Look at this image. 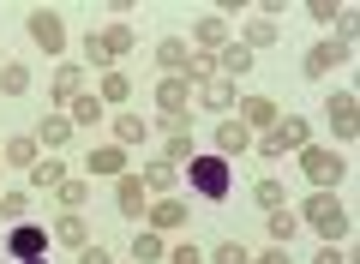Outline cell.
Returning a JSON list of instances; mask_svg holds the SVG:
<instances>
[{
  "label": "cell",
  "instance_id": "f1b7e54d",
  "mask_svg": "<svg viewBox=\"0 0 360 264\" xmlns=\"http://www.w3.org/2000/svg\"><path fill=\"white\" fill-rule=\"evenodd\" d=\"M276 37H283V30L270 25V18H252V25H246V37H240V49H270Z\"/></svg>",
  "mask_w": 360,
  "mask_h": 264
},
{
  "label": "cell",
  "instance_id": "9a60e30c",
  "mask_svg": "<svg viewBox=\"0 0 360 264\" xmlns=\"http://www.w3.org/2000/svg\"><path fill=\"white\" fill-rule=\"evenodd\" d=\"M78 96H84V73L72 61H60L54 66V102H78Z\"/></svg>",
  "mask_w": 360,
  "mask_h": 264
},
{
  "label": "cell",
  "instance_id": "ac0fdd59",
  "mask_svg": "<svg viewBox=\"0 0 360 264\" xmlns=\"http://www.w3.org/2000/svg\"><path fill=\"white\" fill-rule=\"evenodd\" d=\"M144 222H150L156 234H162V228H180V222H186V204H180V199H156V204H150V216H144Z\"/></svg>",
  "mask_w": 360,
  "mask_h": 264
},
{
  "label": "cell",
  "instance_id": "1f68e13d",
  "mask_svg": "<svg viewBox=\"0 0 360 264\" xmlns=\"http://www.w3.org/2000/svg\"><path fill=\"white\" fill-rule=\"evenodd\" d=\"M180 78H186V84H205V78H217V54H186V66H180Z\"/></svg>",
  "mask_w": 360,
  "mask_h": 264
},
{
  "label": "cell",
  "instance_id": "9c48e42d",
  "mask_svg": "<svg viewBox=\"0 0 360 264\" xmlns=\"http://www.w3.org/2000/svg\"><path fill=\"white\" fill-rule=\"evenodd\" d=\"M186 102H193V84H186L180 73L156 78V114H186Z\"/></svg>",
  "mask_w": 360,
  "mask_h": 264
},
{
  "label": "cell",
  "instance_id": "f35d334b",
  "mask_svg": "<svg viewBox=\"0 0 360 264\" xmlns=\"http://www.w3.org/2000/svg\"><path fill=\"white\" fill-rule=\"evenodd\" d=\"M25 210H30L25 192H6V199H0V216H6V222H25Z\"/></svg>",
  "mask_w": 360,
  "mask_h": 264
},
{
  "label": "cell",
  "instance_id": "30bf717a",
  "mask_svg": "<svg viewBox=\"0 0 360 264\" xmlns=\"http://www.w3.org/2000/svg\"><path fill=\"white\" fill-rule=\"evenodd\" d=\"M193 96H198V108H210V114H229L234 102H240V90H234L229 78H205V84H198Z\"/></svg>",
  "mask_w": 360,
  "mask_h": 264
},
{
  "label": "cell",
  "instance_id": "4316f807",
  "mask_svg": "<svg viewBox=\"0 0 360 264\" xmlns=\"http://www.w3.org/2000/svg\"><path fill=\"white\" fill-rule=\"evenodd\" d=\"M295 228H300V216L288 210V204H283V210H270V240H276V246H288V240H295Z\"/></svg>",
  "mask_w": 360,
  "mask_h": 264
},
{
  "label": "cell",
  "instance_id": "7c38bea8",
  "mask_svg": "<svg viewBox=\"0 0 360 264\" xmlns=\"http://www.w3.org/2000/svg\"><path fill=\"white\" fill-rule=\"evenodd\" d=\"M144 199H150V192H144V180H139V175H120V187H115L120 216H132V222H139V216H144Z\"/></svg>",
  "mask_w": 360,
  "mask_h": 264
},
{
  "label": "cell",
  "instance_id": "484cf974",
  "mask_svg": "<svg viewBox=\"0 0 360 264\" xmlns=\"http://www.w3.org/2000/svg\"><path fill=\"white\" fill-rule=\"evenodd\" d=\"M307 13H312V25H354V6H336V0H312Z\"/></svg>",
  "mask_w": 360,
  "mask_h": 264
},
{
  "label": "cell",
  "instance_id": "8d00e7d4",
  "mask_svg": "<svg viewBox=\"0 0 360 264\" xmlns=\"http://www.w3.org/2000/svg\"><path fill=\"white\" fill-rule=\"evenodd\" d=\"M210 258H217V264H252V252H246L240 240H222V246L210 252Z\"/></svg>",
  "mask_w": 360,
  "mask_h": 264
},
{
  "label": "cell",
  "instance_id": "3957f363",
  "mask_svg": "<svg viewBox=\"0 0 360 264\" xmlns=\"http://www.w3.org/2000/svg\"><path fill=\"white\" fill-rule=\"evenodd\" d=\"M186 180H193L198 199H229V163L222 156H193L186 163Z\"/></svg>",
  "mask_w": 360,
  "mask_h": 264
},
{
  "label": "cell",
  "instance_id": "8fae6325",
  "mask_svg": "<svg viewBox=\"0 0 360 264\" xmlns=\"http://www.w3.org/2000/svg\"><path fill=\"white\" fill-rule=\"evenodd\" d=\"M234 120L252 132V126H276L283 114H276V102H270V96H240V114H234Z\"/></svg>",
  "mask_w": 360,
  "mask_h": 264
},
{
  "label": "cell",
  "instance_id": "d6986e66",
  "mask_svg": "<svg viewBox=\"0 0 360 264\" xmlns=\"http://www.w3.org/2000/svg\"><path fill=\"white\" fill-rule=\"evenodd\" d=\"M0 156H6L13 168H37L42 163V144L37 139H6V144H0Z\"/></svg>",
  "mask_w": 360,
  "mask_h": 264
},
{
  "label": "cell",
  "instance_id": "2e32d148",
  "mask_svg": "<svg viewBox=\"0 0 360 264\" xmlns=\"http://www.w3.org/2000/svg\"><path fill=\"white\" fill-rule=\"evenodd\" d=\"M139 180H144V192H174L180 168H174V163H162V156H156V163H144V168H139Z\"/></svg>",
  "mask_w": 360,
  "mask_h": 264
},
{
  "label": "cell",
  "instance_id": "7402d4cb",
  "mask_svg": "<svg viewBox=\"0 0 360 264\" xmlns=\"http://www.w3.org/2000/svg\"><path fill=\"white\" fill-rule=\"evenodd\" d=\"M144 132H150V126H144L139 114H115V144H120V151H132V144H144Z\"/></svg>",
  "mask_w": 360,
  "mask_h": 264
},
{
  "label": "cell",
  "instance_id": "5b68a950",
  "mask_svg": "<svg viewBox=\"0 0 360 264\" xmlns=\"http://www.w3.org/2000/svg\"><path fill=\"white\" fill-rule=\"evenodd\" d=\"M258 151L264 156H288V151H307V120L300 114H283V120L270 126L264 139H258Z\"/></svg>",
  "mask_w": 360,
  "mask_h": 264
},
{
  "label": "cell",
  "instance_id": "277c9868",
  "mask_svg": "<svg viewBox=\"0 0 360 264\" xmlns=\"http://www.w3.org/2000/svg\"><path fill=\"white\" fill-rule=\"evenodd\" d=\"M300 175H307V180H312L319 192H330L336 180L348 175V163H342L336 151H312V144H307V151H300Z\"/></svg>",
  "mask_w": 360,
  "mask_h": 264
},
{
  "label": "cell",
  "instance_id": "44dd1931",
  "mask_svg": "<svg viewBox=\"0 0 360 264\" xmlns=\"http://www.w3.org/2000/svg\"><path fill=\"white\" fill-rule=\"evenodd\" d=\"M217 151H222V156H240V151H252V132H246L240 120L217 126Z\"/></svg>",
  "mask_w": 360,
  "mask_h": 264
},
{
  "label": "cell",
  "instance_id": "ba28073f",
  "mask_svg": "<svg viewBox=\"0 0 360 264\" xmlns=\"http://www.w3.org/2000/svg\"><path fill=\"white\" fill-rule=\"evenodd\" d=\"M6 252H13L18 264H25V258H42V252H49V228H37V222H18L13 234H6Z\"/></svg>",
  "mask_w": 360,
  "mask_h": 264
},
{
  "label": "cell",
  "instance_id": "7bdbcfd3",
  "mask_svg": "<svg viewBox=\"0 0 360 264\" xmlns=\"http://www.w3.org/2000/svg\"><path fill=\"white\" fill-rule=\"evenodd\" d=\"M252 264H288V246H270L264 258H252Z\"/></svg>",
  "mask_w": 360,
  "mask_h": 264
},
{
  "label": "cell",
  "instance_id": "4fadbf2b",
  "mask_svg": "<svg viewBox=\"0 0 360 264\" xmlns=\"http://www.w3.org/2000/svg\"><path fill=\"white\" fill-rule=\"evenodd\" d=\"M30 139H37V144H49V156H54V151H60L66 139H72V120H66V114H42Z\"/></svg>",
  "mask_w": 360,
  "mask_h": 264
},
{
  "label": "cell",
  "instance_id": "74e56055",
  "mask_svg": "<svg viewBox=\"0 0 360 264\" xmlns=\"http://www.w3.org/2000/svg\"><path fill=\"white\" fill-rule=\"evenodd\" d=\"M186 126H193V114H156V126H150V132L174 139V132H186Z\"/></svg>",
  "mask_w": 360,
  "mask_h": 264
},
{
  "label": "cell",
  "instance_id": "603a6c76",
  "mask_svg": "<svg viewBox=\"0 0 360 264\" xmlns=\"http://www.w3.org/2000/svg\"><path fill=\"white\" fill-rule=\"evenodd\" d=\"M54 240H60V246H90V240H84V216H78V210H60Z\"/></svg>",
  "mask_w": 360,
  "mask_h": 264
},
{
  "label": "cell",
  "instance_id": "7a4b0ae2",
  "mask_svg": "<svg viewBox=\"0 0 360 264\" xmlns=\"http://www.w3.org/2000/svg\"><path fill=\"white\" fill-rule=\"evenodd\" d=\"M132 42H139V30H132V25H108V30H90V37H84V61H90V66H108V73H115V61H120V54L132 49Z\"/></svg>",
  "mask_w": 360,
  "mask_h": 264
},
{
  "label": "cell",
  "instance_id": "f546056e",
  "mask_svg": "<svg viewBox=\"0 0 360 264\" xmlns=\"http://www.w3.org/2000/svg\"><path fill=\"white\" fill-rule=\"evenodd\" d=\"M156 66H162V73H180V66H186V42H180V37L156 42Z\"/></svg>",
  "mask_w": 360,
  "mask_h": 264
},
{
  "label": "cell",
  "instance_id": "e0dca14e",
  "mask_svg": "<svg viewBox=\"0 0 360 264\" xmlns=\"http://www.w3.org/2000/svg\"><path fill=\"white\" fill-rule=\"evenodd\" d=\"M90 175H127V151H120V144H96V151H90Z\"/></svg>",
  "mask_w": 360,
  "mask_h": 264
},
{
  "label": "cell",
  "instance_id": "d6a6232c",
  "mask_svg": "<svg viewBox=\"0 0 360 264\" xmlns=\"http://www.w3.org/2000/svg\"><path fill=\"white\" fill-rule=\"evenodd\" d=\"M0 90H6V96H25V90H30V73H25L18 61H6V66H0Z\"/></svg>",
  "mask_w": 360,
  "mask_h": 264
},
{
  "label": "cell",
  "instance_id": "836d02e7",
  "mask_svg": "<svg viewBox=\"0 0 360 264\" xmlns=\"http://www.w3.org/2000/svg\"><path fill=\"white\" fill-rule=\"evenodd\" d=\"M54 199H60V210H78V204L90 199V187H84V180H72V175H66L60 187H54Z\"/></svg>",
  "mask_w": 360,
  "mask_h": 264
},
{
  "label": "cell",
  "instance_id": "ab89813d",
  "mask_svg": "<svg viewBox=\"0 0 360 264\" xmlns=\"http://www.w3.org/2000/svg\"><path fill=\"white\" fill-rule=\"evenodd\" d=\"M78 264H115V258H108L103 246H78Z\"/></svg>",
  "mask_w": 360,
  "mask_h": 264
},
{
  "label": "cell",
  "instance_id": "e575fe53",
  "mask_svg": "<svg viewBox=\"0 0 360 264\" xmlns=\"http://www.w3.org/2000/svg\"><path fill=\"white\" fill-rule=\"evenodd\" d=\"M252 199H258V210H283V180H258Z\"/></svg>",
  "mask_w": 360,
  "mask_h": 264
},
{
  "label": "cell",
  "instance_id": "5bb4252c",
  "mask_svg": "<svg viewBox=\"0 0 360 264\" xmlns=\"http://www.w3.org/2000/svg\"><path fill=\"white\" fill-rule=\"evenodd\" d=\"M193 42H198L205 54H222V49H229V25H222L217 13H210V18H198V25H193Z\"/></svg>",
  "mask_w": 360,
  "mask_h": 264
},
{
  "label": "cell",
  "instance_id": "b9f144b4",
  "mask_svg": "<svg viewBox=\"0 0 360 264\" xmlns=\"http://www.w3.org/2000/svg\"><path fill=\"white\" fill-rule=\"evenodd\" d=\"M312 264H348V252H336V246H324V252H319V258H312Z\"/></svg>",
  "mask_w": 360,
  "mask_h": 264
},
{
  "label": "cell",
  "instance_id": "ee69618b",
  "mask_svg": "<svg viewBox=\"0 0 360 264\" xmlns=\"http://www.w3.org/2000/svg\"><path fill=\"white\" fill-rule=\"evenodd\" d=\"M25 264H49V258H25Z\"/></svg>",
  "mask_w": 360,
  "mask_h": 264
},
{
  "label": "cell",
  "instance_id": "60d3db41",
  "mask_svg": "<svg viewBox=\"0 0 360 264\" xmlns=\"http://www.w3.org/2000/svg\"><path fill=\"white\" fill-rule=\"evenodd\" d=\"M168 264H205V258H198V246H174V252H168Z\"/></svg>",
  "mask_w": 360,
  "mask_h": 264
},
{
  "label": "cell",
  "instance_id": "8992f818",
  "mask_svg": "<svg viewBox=\"0 0 360 264\" xmlns=\"http://www.w3.org/2000/svg\"><path fill=\"white\" fill-rule=\"evenodd\" d=\"M324 114H330V126H336V139H342V144L360 139V96H354V90H336Z\"/></svg>",
  "mask_w": 360,
  "mask_h": 264
},
{
  "label": "cell",
  "instance_id": "ffe728a7",
  "mask_svg": "<svg viewBox=\"0 0 360 264\" xmlns=\"http://www.w3.org/2000/svg\"><path fill=\"white\" fill-rule=\"evenodd\" d=\"M156 258H168L162 234H156V228H139V234H132V264H156Z\"/></svg>",
  "mask_w": 360,
  "mask_h": 264
},
{
  "label": "cell",
  "instance_id": "52a82bcc",
  "mask_svg": "<svg viewBox=\"0 0 360 264\" xmlns=\"http://www.w3.org/2000/svg\"><path fill=\"white\" fill-rule=\"evenodd\" d=\"M30 42H37L42 54H60V49H66V25H60V13L37 6V13H30Z\"/></svg>",
  "mask_w": 360,
  "mask_h": 264
},
{
  "label": "cell",
  "instance_id": "4dcf8cb0",
  "mask_svg": "<svg viewBox=\"0 0 360 264\" xmlns=\"http://www.w3.org/2000/svg\"><path fill=\"white\" fill-rule=\"evenodd\" d=\"M66 120H72V126H103V96H78Z\"/></svg>",
  "mask_w": 360,
  "mask_h": 264
},
{
  "label": "cell",
  "instance_id": "d4e9b609",
  "mask_svg": "<svg viewBox=\"0 0 360 264\" xmlns=\"http://www.w3.org/2000/svg\"><path fill=\"white\" fill-rule=\"evenodd\" d=\"M60 180H66V163H60V156H49V163L30 168V187H37V192H54Z\"/></svg>",
  "mask_w": 360,
  "mask_h": 264
},
{
  "label": "cell",
  "instance_id": "83f0119b",
  "mask_svg": "<svg viewBox=\"0 0 360 264\" xmlns=\"http://www.w3.org/2000/svg\"><path fill=\"white\" fill-rule=\"evenodd\" d=\"M193 156H198V151H193V132H174V139H162V163L180 168V163H193Z\"/></svg>",
  "mask_w": 360,
  "mask_h": 264
},
{
  "label": "cell",
  "instance_id": "d590c367",
  "mask_svg": "<svg viewBox=\"0 0 360 264\" xmlns=\"http://www.w3.org/2000/svg\"><path fill=\"white\" fill-rule=\"evenodd\" d=\"M132 96V78L127 73H103V102H127Z\"/></svg>",
  "mask_w": 360,
  "mask_h": 264
},
{
  "label": "cell",
  "instance_id": "6da1fadb",
  "mask_svg": "<svg viewBox=\"0 0 360 264\" xmlns=\"http://www.w3.org/2000/svg\"><path fill=\"white\" fill-rule=\"evenodd\" d=\"M295 216H300L307 228H319V234L330 240V246H336V240H348V228H354V222H348V210H342V199H336V192H312V199L300 204Z\"/></svg>",
  "mask_w": 360,
  "mask_h": 264
},
{
  "label": "cell",
  "instance_id": "cb8c5ba5",
  "mask_svg": "<svg viewBox=\"0 0 360 264\" xmlns=\"http://www.w3.org/2000/svg\"><path fill=\"white\" fill-rule=\"evenodd\" d=\"M217 73H229V78L240 73V78H246V73H252V49H240V42H229V49L217 54Z\"/></svg>",
  "mask_w": 360,
  "mask_h": 264
}]
</instances>
